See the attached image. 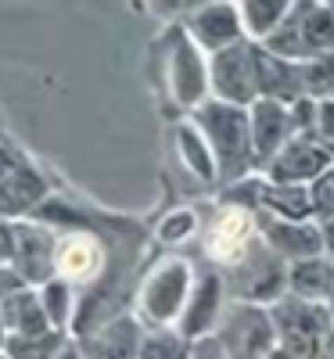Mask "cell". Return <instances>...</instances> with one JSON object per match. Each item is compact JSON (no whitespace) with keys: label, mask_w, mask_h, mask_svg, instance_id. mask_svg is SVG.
Masks as SVG:
<instances>
[{"label":"cell","mask_w":334,"mask_h":359,"mask_svg":"<svg viewBox=\"0 0 334 359\" xmlns=\"http://www.w3.org/2000/svg\"><path fill=\"white\" fill-rule=\"evenodd\" d=\"M54 237L40 226V223H33V219H15V266L22 269V277L29 280V284H47L51 277H58L54 273Z\"/></svg>","instance_id":"cell-1"},{"label":"cell","mask_w":334,"mask_h":359,"mask_svg":"<svg viewBox=\"0 0 334 359\" xmlns=\"http://www.w3.org/2000/svg\"><path fill=\"white\" fill-rule=\"evenodd\" d=\"M184 291H187V266L184 262H166L162 269H155V277L147 280L140 306L155 323H169L180 306H184Z\"/></svg>","instance_id":"cell-2"},{"label":"cell","mask_w":334,"mask_h":359,"mask_svg":"<svg viewBox=\"0 0 334 359\" xmlns=\"http://www.w3.org/2000/svg\"><path fill=\"white\" fill-rule=\"evenodd\" d=\"M44 198H47V184L29 162H22L18 169H11L4 180H0V216L4 219L33 216L44 205Z\"/></svg>","instance_id":"cell-3"},{"label":"cell","mask_w":334,"mask_h":359,"mask_svg":"<svg viewBox=\"0 0 334 359\" xmlns=\"http://www.w3.org/2000/svg\"><path fill=\"white\" fill-rule=\"evenodd\" d=\"M0 316H4V327H8L11 338H36V334L58 331L47 316V309H44V298H40L36 284H25L22 291L4 298V302H0Z\"/></svg>","instance_id":"cell-4"},{"label":"cell","mask_w":334,"mask_h":359,"mask_svg":"<svg viewBox=\"0 0 334 359\" xmlns=\"http://www.w3.org/2000/svg\"><path fill=\"white\" fill-rule=\"evenodd\" d=\"M101 266V245L90 233H65L54 245V273L69 284L90 280Z\"/></svg>","instance_id":"cell-5"},{"label":"cell","mask_w":334,"mask_h":359,"mask_svg":"<svg viewBox=\"0 0 334 359\" xmlns=\"http://www.w3.org/2000/svg\"><path fill=\"white\" fill-rule=\"evenodd\" d=\"M205 126H208V140L216 144V151L227 158V165H241V158H245V118H241L234 108H220L212 104L201 111Z\"/></svg>","instance_id":"cell-6"},{"label":"cell","mask_w":334,"mask_h":359,"mask_svg":"<svg viewBox=\"0 0 334 359\" xmlns=\"http://www.w3.org/2000/svg\"><path fill=\"white\" fill-rule=\"evenodd\" d=\"M248 233H252L248 212L230 208V212H223L216 219V226H212V233H208V255L220 259V262L241 259V252H245V245H248Z\"/></svg>","instance_id":"cell-7"},{"label":"cell","mask_w":334,"mask_h":359,"mask_svg":"<svg viewBox=\"0 0 334 359\" xmlns=\"http://www.w3.org/2000/svg\"><path fill=\"white\" fill-rule=\"evenodd\" d=\"M252 72H255V69H248L245 54H237V50L220 54V62H216V86L223 90L227 97L245 101V97L252 94Z\"/></svg>","instance_id":"cell-8"},{"label":"cell","mask_w":334,"mask_h":359,"mask_svg":"<svg viewBox=\"0 0 334 359\" xmlns=\"http://www.w3.org/2000/svg\"><path fill=\"white\" fill-rule=\"evenodd\" d=\"M194 33L205 47H223L237 36V15L230 8H208L194 18Z\"/></svg>","instance_id":"cell-9"},{"label":"cell","mask_w":334,"mask_h":359,"mask_svg":"<svg viewBox=\"0 0 334 359\" xmlns=\"http://www.w3.org/2000/svg\"><path fill=\"white\" fill-rule=\"evenodd\" d=\"M40 298H44V309L51 316V323L58 331H65L69 320H72V287L65 277H51L47 284H40Z\"/></svg>","instance_id":"cell-10"},{"label":"cell","mask_w":334,"mask_h":359,"mask_svg":"<svg viewBox=\"0 0 334 359\" xmlns=\"http://www.w3.org/2000/svg\"><path fill=\"white\" fill-rule=\"evenodd\" d=\"M201 65H198V57L187 50V43H180V54H176V94L180 101H194L201 94Z\"/></svg>","instance_id":"cell-11"},{"label":"cell","mask_w":334,"mask_h":359,"mask_svg":"<svg viewBox=\"0 0 334 359\" xmlns=\"http://www.w3.org/2000/svg\"><path fill=\"white\" fill-rule=\"evenodd\" d=\"M320 165H327V155L316 151V147H306V144H298L291 147V151L277 162V176L284 180H295V176H306V172H316Z\"/></svg>","instance_id":"cell-12"},{"label":"cell","mask_w":334,"mask_h":359,"mask_svg":"<svg viewBox=\"0 0 334 359\" xmlns=\"http://www.w3.org/2000/svg\"><path fill=\"white\" fill-rule=\"evenodd\" d=\"M255 126H259V151H273V144H277L281 133H284V115H281V108L273 104V101H266V104L259 108V115H255Z\"/></svg>","instance_id":"cell-13"},{"label":"cell","mask_w":334,"mask_h":359,"mask_svg":"<svg viewBox=\"0 0 334 359\" xmlns=\"http://www.w3.org/2000/svg\"><path fill=\"white\" fill-rule=\"evenodd\" d=\"M288 8V0H245V18L252 33H266Z\"/></svg>","instance_id":"cell-14"},{"label":"cell","mask_w":334,"mask_h":359,"mask_svg":"<svg viewBox=\"0 0 334 359\" xmlns=\"http://www.w3.org/2000/svg\"><path fill=\"white\" fill-rule=\"evenodd\" d=\"M212 306H216V280H205L198 298H194V309L187 316V334H198L205 327V316H212Z\"/></svg>","instance_id":"cell-15"},{"label":"cell","mask_w":334,"mask_h":359,"mask_svg":"<svg viewBox=\"0 0 334 359\" xmlns=\"http://www.w3.org/2000/svg\"><path fill=\"white\" fill-rule=\"evenodd\" d=\"M330 284V269L320 266V262H306V266H298L295 269V287L298 291H306V294H316Z\"/></svg>","instance_id":"cell-16"},{"label":"cell","mask_w":334,"mask_h":359,"mask_svg":"<svg viewBox=\"0 0 334 359\" xmlns=\"http://www.w3.org/2000/svg\"><path fill=\"white\" fill-rule=\"evenodd\" d=\"M262 198H269L277 208H284L288 216H306L309 212V198L302 191H291V187H269V194H262Z\"/></svg>","instance_id":"cell-17"},{"label":"cell","mask_w":334,"mask_h":359,"mask_svg":"<svg viewBox=\"0 0 334 359\" xmlns=\"http://www.w3.org/2000/svg\"><path fill=\"white\" fill-rule=\"evenodd\" d=\"M273 241L277 248H288V252H316V233L309 230H273Z\"/></svg>","instance_id":"cell-18"},{"label":"cell","mask_w":334,"mask_h":359,"mask_svg":"<svg viewBox=\"0 0 334 359\" xmlns=\"http://www.w3.org/2000/svg\"><path fill=\"white\" fill-rule=\"evenodd\" d=\"M180 147H184V155H187L191 169H198L201 176H208V172H212V165H208V151L198 144V137H194L191 130H184V137H180Z\"/></svg>","instance_id":"cell-19"},{"label":"cell","mask_w":334,"mask_h":359,"mask_svg":"<svg viewBox=\"0 0 334 359\" xmlns=\"http://www.w3.org/2000/svg\"><path fill=\"white\" fill-rule=\"evenodd\" d=\"M29 280L22 277V269L15 266V262H0V302L4 298H11L15 291H22Z\"/></svg>","instance_id":"cell-20"},{"label":"cell","mask_w":334,"mask_h":359,"mask_svg":"<svg viewBox=\"0 0 334 359\" xmlns=\"http://www.w3.org/2000/svg\"><path fill=\"white\" fill-rule=\"evenodd\" d=\"M191 230H194V216L180 212V216H169V223L162 226V237H166V241H176V237H187Z\"/></svg>","instance_id":"cell-21"},{"label":"cell","mask_w":334,"mask_h":359,"mask_svg":"<svg viewBox=\"0 0 334 359\" xmlns=\"http://www.w3.org/2000/svg\"><path fill=\"white\" fill-rule=\"evenodd\" d=\"M15 259V219L0 216V262Z\"/></svg>","instance_id":"cell-22"},{"label":"cell","mask_w":334,"mask_h":359,"mask_svg":"<svg viewBox=\"0 0 334 359\" xmlns=\"http://www.w3.org/2000/svg\"><path fill=\"white\" fill-rule=\"evenodd\" d=\"M316 208L320 212H334V172H327L323 180H320V187H316Z\"/></svg>","instance_id":"cell-23"},{"label":"cell","mask_w":334,"mask_h":359,"mask_svg":"<svg viewBox=\"0 0 334 359\" xmlns=\"http://www.w3.org/2000/svg\"><path fill=\"white\" fill-rule=\"evenodd\" d=\"M18 165H22V158L11 151V147H8L4 140H0V180H4L11 169H18Z\"/></svg>","instance_id":"cell-24"},{"label":"cell","mask_w":334,"mask_h":359,"mask_svg":"<svg viewBox=\"0 0 334 359\" xmlns=\"http://www.w3.org/2000/svg\"><path fill=\"white\" fill-rule=\"evenodd\" d=\"M320 126H323L327 137H334V101H327V104L320 108Z\"/></svg>","instance_id":"cell-25"},{"label":"cell","mask_w":334,"mask_h":359,"mask_svg":"<svg viewBox=\"0 0 334 359\" xmlns=\"http://www.w3.org/2000/svg\"><path fill=\"white\" fill-rule=\"evenodd\" d=\"M4 345H8V327H4V316H0V355H4Z\"/></svg>","instance_id":"cell-26"},{"label":"cell","mask_w":334,"mask_h":359,"mask_svg":"<svg viewBox=\"0 0 334 359\" xmlns=\"http://www.w3.org/2000/svg\"><path fill=\"white\" fill-rule=\"evenodd\" d=\"M323 237H327V245H330V252H334V219L323 226Z\"/></svg>","instance_id":"cell-27"},{"label":"cell","mask_w":334,"mask_h":359,"mask_svg":"<svg viewBox=\"0 0 334 359\" xmlns=\"http://www.w3.org/2000/svg\"><path fill=\"white\" fill-rule=\"evenodd\" d=\"M155 4H159V8H162V11H173V8H176V4H180V0H155Z\"/></svg>","instance_id":"cell-28"},{"label":"cell","mask_w":334,"mask_h":359,"mask_svg":"<svg viewBox=\"0 0 334 359\" xmlns=\"http://www.w3.org/2000/svg\"><path fill=\"white\" fill-rule=\"evenodd\" d=\"M330 4H334V0H330Z\"/></svg>","instance_id":"cell-29"}]
</instances>
